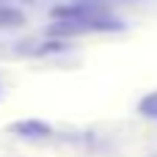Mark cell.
Segmentation results:
<instances>
[{"instance_id": "obj_1", "label": "cell", "mask_w": 157, "mask_h": 157, "mask_svg": "<svg viewBox=\"0 0 157 157\" xmlns=\"http://www.w3.org/2000/svg\"><path fill=\"white\" fill-rule=\"evenodd\" d=\"M11 132L19 135V138H50V135H52V127L44 124V121L28 119V121H17V124H11Z\"/></svg>"}, {"instance_id": "obj_2", "label": "cell", "mask_w": 157, "mask_h": 157, "mask_svg": "<svg viewBox=\"0 0 157 157\" xmlns=\"http://www.w3.org/2000/svg\"><path fill=\"white\" fill-rule=\"evenodd\" d=\"M138 113L144 119H157V91H149L141 102H138Z\"/></svg>"}]
</instances>
